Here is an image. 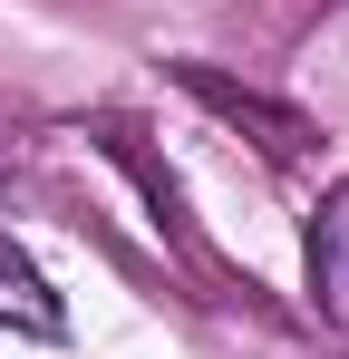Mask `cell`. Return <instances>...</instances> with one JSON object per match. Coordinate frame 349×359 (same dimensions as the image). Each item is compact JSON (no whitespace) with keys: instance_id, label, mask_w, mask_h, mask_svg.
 <instances>
[{"instance_id":"1","label":"cell","mask_w":349,"mask_h":359,"mask_svg":"<svg viewBox=\"0 0 349 359\" xmlns=\"http://www.w3.org/2000/svg\"><path fill=\"white\" fill-rule=\"evenodd\" d=\"M310 301L349 330V184H330V204L310 214Z\"/></svg>"},{"instance_id":"2","label":"cell","mask_w":349,"mask_h":359,"mask_svg":"<svg viewBox=\"0 0 349 359\" xmlns=\"http://www.w3.org/2000/svg\"><path fill=\"white\" fill-rule=\"evenodd\" d=\"M0 330H29V340H58V330H68L58 292L39 282V262H29L10 233H0Z\"/></svg>"}]
</instances>
